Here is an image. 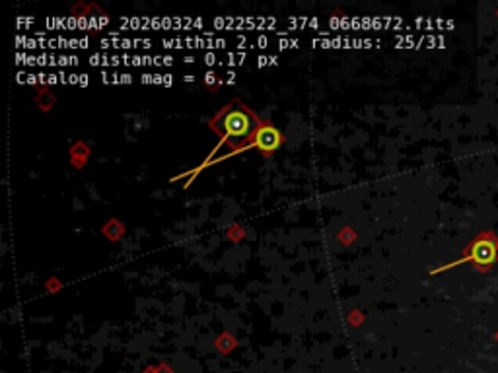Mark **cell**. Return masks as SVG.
<instances>
[{"instance_id": "3", "label": "cell", "mask_w": 498, "mask_h": 373, "mask_svg": "<svg viewBox=\"0 0 498 373\" xmlns=\"http://www.w3.org/2000/svg\"><path fill=\"white\" fill-rule=\"evenodd\" d=\"M282 142H284V137H282L281 130L274 127L272 123H269V121H263L261 127H259V130L255 132L254 137L255 150H259L261 154L269 155L272 154V152H277L282 146Z\"/></svg>"}, {"instance_id": "2", "label": "cell", "mask_w": 498, "mask_h": 373, "mask_svg": "<svg viewBox=\"0 0 498 373\" xmlns=\"http://www.w3.org/2000/svg\"><path fill=\"white\" fill-rule=\"evenodd\" d=\"M498 261V239L492 231H481L479 237H475L471 241V245L465 249V255L457 261H453L450 264L444 266H438L434 271H430V274L444 273L450 271L453 266H460V264L473 263L479 266V271H489L492 264Z\"/></svg>"}, {"instance_id": "1", "label": "cell", "mask_w": 498, "mask_h": 373, "mask_svg": "<svg viewBox=\"0 0 498 373\" xmlns=\"http://www.w3.org/2000/svg\"><path fill=\"white\" fill-rule=\"evenodd\" d=\"M261 119L257 117L249 105H245L242 100H232L230 103H226L222 109L218 111L214 117L209 121V127L212 132H217L220 137V142L217 144V148L210 152V155L195 169L183 173L180 177H175L173 181L183 179L191 175V179L195 175H199L203 169H207L210 165L218 164V162H224L228 158H234L251 150L254 148V137L255 132L261 127Z\"/></svg>"}]
</instances>
